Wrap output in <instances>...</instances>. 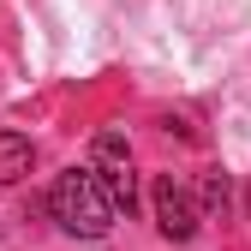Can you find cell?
Masks as SVG:
<instances>
[{
	"instance_id": "1",
	"label": "cell",
	"mask_w": 251,
	"mask_h": 251,
	"mask_svg": "<svg viewBox=\"0 0 251 251\" xmlns=\"http://www.w3.org/2000/svg\"><path fill=\"white\" fill-rule=\"evenodd\" d=\"M48 209H54V222L72 239H102L114 227V215H120L96 168H66L54 179V192H48Z\"/></svg>"
},
{
	"instance_id": "2",
	"label": "cell",
	"mask_w": 251,
	"mask_h": 251,
	"mask_svg": "<svg viewBox=\"0 0 251 251\" xmlns=\"http://www.w3.org/2000/svg\"><path fill=\"white\" fill-rule=\"evenodd\" d=\"M150 209H155V227H162V239H174V245L198 239L203 209H198V198H192V185H185V179L155 174V185H150Z\"/></svg>"
},
{
	"instance_id": "3",
	"label": "cell",
	"mask_w": 251,
	"mask_h": 251,
	"mask_svg": "<svg viewBox=\"0 0 251 251\" xmlns=\"http://www.w3.org/2000/svg\"><path fill=\"white\" fill-rule=\"evenodd\" d=\"M90 168L102 174L114 209L132 215V203H138V179H132V150H126V132H114V126H108V132H96V155H90Z\"/></svg>"
},
{
	"instance_id": "4",
	"label": "cell",
	"mask_w": 251,
	"mask_h": 251,
	"mask_svg": "<svg viewBox=\"0 0 251 251\" xmlns=\"http://www.w3.org/2000/svg\"><path fill=\"white\" fill-rule=\"evenodd\" d=\"M30 168H36V144L24 132H0V185H18Z\"/></svg>"
},
{
	"instance_id": "5",
	"label": "cell",
	"mask_w": 251,
	"mask_h": 251,
	"mask_svg": "<svg viewBox=\"0 0 251 251\" xmlns=\"http://www.w3.org/2000/svg\"><path fill=\"white\" fill-rule=\"evenodd\" d=\"M203 203H209V209H227V174H222V168L203 174Z\"/></svg>"
},
{
	"instance_id": "6",
	"label": "cell",
	"mask_w": 251,
	"mask_h": 251,
	"mask_svg": "<svg viewBox=\"0 0 251 251\" xmlns=\"http://www.w3.org/2000/svg\"><path fill=\"white\" fill-rule=\"evenodd\" d=\"M245 203H251V192H245Z\"/></svg>"
}]
</instances>
